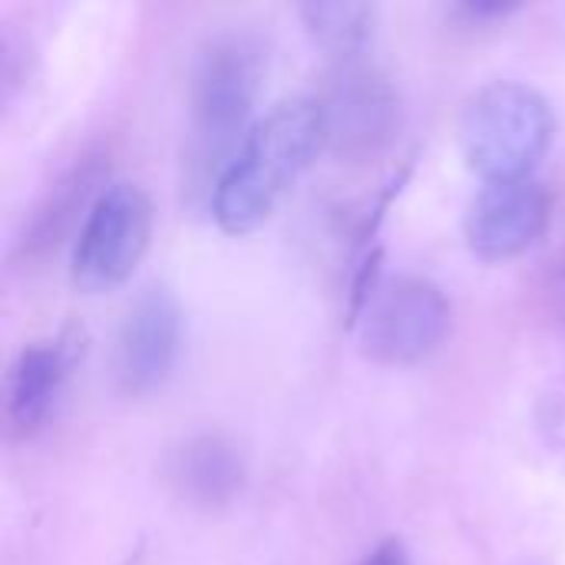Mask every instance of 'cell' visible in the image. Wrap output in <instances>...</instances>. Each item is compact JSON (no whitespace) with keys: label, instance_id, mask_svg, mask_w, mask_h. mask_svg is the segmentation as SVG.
<instances>
[{"label":"cell","instance_id":"1","mask_svg":"<svg viewBox=\"0 0 565 565\" xmlns=\"http://www.w3.org/2000/svg\"><path fill=\"white\" fill-rule=\"evenodd\" d=\"M268 60V40L252 26H225L199 43L189 73V136L182 149V189L192 205H212L222 172L252 132Z\"/></svg>","mask_w":565,"mask_h":565},{"label":"cell","instance_id":"2","mask_svg":"<svg viewBox=\"0 0 565 565\" xmlns=\"http://www.w3.org/2000/svg\"><path fill=\"white\" fill-rule=\"evenodd\" d=\"M324 149V119L315 96H291L255 119L242 149L212 192V218L228 235L262 228L285 192Z\"/></svg>","mask_w":565,"mask_h":565},{"label":"cell","instance_id":"3","mask_svg":"<svg viewBox=\"0 0 565 565\" xmlns=\"http://www.w3.org/2000/svg\"><path fill=\"white\" fill-rule=\"evenodd\" d=\"M556 139L550 99L516 79H497L477 89L460 116V149L483 182L533 179Z\"/></svg>","mask_w":565,"mask_h":565},{"label":"cell","instance_id":"4","mask_svg":"<svg viewBox=\"0 0 565 565\" xmlns=\"http://www.w3.org/2000/svg\"><path fill=\"white\" fill-rule=\"evenodd\" d=\"M315 99L324 119V149L344 162L384 156L404 126V99L394 79L361 56L334 63Z\"/></svg>","mask_w":565,"mask_h":565},{"label":"cell","instance_id":"5","mask_svg":"<svg viewBox=\"0 0 565 565\" xmlns=\"http://www.w3.org/2000/svg\"><path fill=\"white\" fill-rule=\"evenodd\" d=\"M351 324L358 328L364 358L384 367H411L447 341L450 305L427 278L384 275Z\"/></svg>","mask_w":565,"mask_h":565},{"label":"cell","instance_id":"6","mask_svg":"<svg viewBox=\"0 0 565 565\" xmlns=\"http://www.w3.org/2000/svg\"><path fill=\"white\" fill-rule=\"evenodd\" d=\"M152 199L136 182H109L89 209L70 255V281L83 295L116 291L132 278L152 242Z\"/></svg>","mask_w":565,"mask_h":565},{"label":"cell","instance_id":"7","mask_svg":"<svg viewBox=\"0 0 565 565\" xmlns=\"http://www.w3.org/2000/svg\"><path fill=\"white\" fill-rule=\"evenodd\" d=\"M182 351V305L169 285H146L116 331L113 371L126 397L156 394L175 371Z\"/></svg>","mask_w":565,"mask_h":565},{"label":"cell","instance_id":"8","mask_svg":"<svg viewBox=\"0 0 565 565\" xmlns=\"http://www.w3.org/2000/svg\"><path fill=\"white\" fill-rule=\"evenodd\" d=\"M553 218V195L540 179L487 182L463 218L467 245L483 262H507L530 252Z\"/></svg>","mask_w":565,"mask_h":565},{"label":"cell","instance_id":"9","mask_svg":"<svg viewBox=\"0 0 565 565\" xmlns=\"http://www.w3.org/2000/svg\"><path fill=\"white\" fill-rule=\"evenodd\" d=\"M83 351H86L83 331L66 328L56 338L26 344L13 358L7 371V401H3L10 437L26 440L50 424L76 364L83 361Z\"/></svg>","mask_w":565,"mask_h":565},{"label":"cell","instance_id":"10","mask_svg":"<svg viewBox=\"0 0 565 565\" xmlns=\"http://www.w3.org/2000/svg\"><path fill=\"white\" fill-rule=\"evenodd\" d=\"M109 179V156L106 152H83L70 169H63L43 199L33 205L30 218L23 222L20 238L13 242V265H36L46 262L66 238L76 242L89 209L106 192Z\"/></svg>","mask_w":565,"mask_h":565},{"label":"cell","instance_id":"11","mask_svg":"<svg viewBox=\"0 0 565 565\" xmlns=\"http://www.w3.org/2000/svg\"><path fill=\"white\" fill-rule=\"evenodd\" d=\"M166 487L179 503L199 513L228 510L248 483V467L235 440L205 430L175 444L162 463Z\"/></svg>","mask_w":565,"mask_h":565},{"label":"cell","instance_id":"12","mask_svg":"<svg viewBox=\"0 0 565 565\" xmlns=\"http://www.w3.org/2000/svg\"><path fill=\"white\" fill-rule=\"evenodd\" d=\"M298 13L308 36L338 63L358 60L377 30V7L361 0H311Z\"/></svg>","mask_w":565,"mask_h":565},{"label":"cell","instance_id":"13","mask_svg":"<svg viewBox=\"0 0 565 565\" xmlns=\"http://www.w3.org/2000/svg\"><path fill=\"white\" fill-rule=\"evenodd\" d=\"M523 10V3L516 0H467V3H457L454 13L463 17L467 23H487V20H500V17H510Z\"/></svg>","mask_w":565,"mask_h":565},{"label":"cell","instance_id":"14","mask_svg":"<svg viewBox=\"0 0 565 565\" xmlns=\"http://www.w3.org/2000/svg\"><path fill=\"white\" fill-rule=\"evenodd\" d=\"M358 565H414V559H411V550L404 546V540L391 536V540L377 543Z\"/></svg>","mask_w":565,"mask_h":565},{"label":"cell","instance_id":"15","mask_svg":"<svg viewBox=\"0 0 565 565\" xmlns=\"http://www.w3.org/2000/svg\"><path fill=\"white\" fill-rule=\"evenodd\" d=\"M553 285L559 288V295H565V258L559 262V268L553 271Z\"/></svg>","mask_w":565,"mask_h":565}]
</instances>
